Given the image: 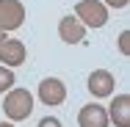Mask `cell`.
Here are the masks:
<instances>
[{"instance_id":"6da1fadb","label":"cell","mask_w":130,"mask_h":127,"mask_svg":"<svg viewBox=\"0 0 130 127\" xmlns=\"http://www.w3.org/2000/svg\"><path fill=\"white\" fill-rule=\"evenodd\" d=\"M3 111L8 116V122H22L33 113V94L28 88H8L6 100H3Z\"/></svg>"},{"instance_id":"7a4b0ae2","label":"cell","mask_w":130,"mask_h":127,"mask_svg":"<svg viewBox=\"0 0 130 127\" xmlns=\"http://www.w3.org/2000/svg\"><path fill=\"white\" fill-rule=\"evenodd\" d=\"M75 20L83 28H103L108 22V8L103 0H80L75 6Z\"/></svg>"},{"instance_id":"3957f363","label":"cell","mask_w":130,"mask_h":127,"mask_svg":"<svg viewBox=\"0 0 130 127\" xmlns=\"http://www.w3.org/2000/svg\"><path fill=\"white\" fill-rule=\"evenodd\" d=\"M25 22V6L20 0H0V33L17 30Z\"/></svg>"},{"instance_id":"277c9868","label":"cell","mask_w":130,"mask_h":127,"mask_svg":"<svg viewBox=\"0 0 130 127\" xmlns=\"http://www.w3.org/2000/svg\"><path fill=\"white\" fill-rule=\"evenodd\" d=\"M28 58V47L20 39H3L0 42V64L3 66H20Z\"/></svg>"},{"instance_id":"5b68a950","label":"cell","mask_w":130,"mask_h":127,"mask_svg":"<svg viewBox=\"0 0 130 127\" xmlns=\"http://www.w3.org/2000/svg\"><path fill=\"white\" fill-rule=\"evenodd\" d=\"M39 100L44 102L47 108L61 105V102L67 100V86H64L58 77H44V80L39 83Z\"/></svg>"},{"instance_id":"8992f818","label":"cell","mask_w":130,"mask_h":127,"mask_svg":"<svg viewBox=\"0 0 130 127\" xmlns=\"http://www.w3.org/2000/svg\"><path fill=\"white\" fill-rule=\"evenodd\" d=\"M113 86H116V80H113V75H111L108 69H94V72L89 75V91H91L97 100L113 97Z\"/></svg>"},{"instance_id":"52a82bcc","label":"cell","mask_w":130,"mask_h":127,"mask_svg":"<svg viewBox=\"0 0 130 127\" xmlns=\"http://www.w3.org/2000/svg\"><path fill=\"white\" fill-rule=\"evenodd\" d=\"M108 122L116 127H130V94H116L108 105Z\"/></svg>"},{"instance_id":"ba28073f","label":"cell","mask_w":130,"mask_h":127,"mask_svg":"<svg viewBox=\"0 0 130 127\" xmlns=\"http://www.w3.org/2000/svg\"><path fill=\"white\" fill-rule=\"evenodd\" d=\"M78 124L80 127H108V111L97 102H89L83 105L78 113Z\"/></svg>"},{"instance_id":"9c48e42d","label":"cell","mask_w":130,"mask_h":127,"mask_svg":"<svg viewBox=\"0 0 130 127\" xmlns=\"http://www.w3.org/2000/svg\"><path fill=\"white\" fill-rule=\"evenodd\" d=\"M58 36H61V42H67V44H80V42L86 39V28L80 25L75 17H64V20L58 22Z\"/></svg>"},{"instance_id":"30bf717a","label":"cell","mask_w":130,"mask_h":127,"mask_svg":"<svg viewBox=\"0 0 130 127\" xmlns=\"http://www.w3.org/2000/svg\"><path fill=\"white\" fill-rule=\"evenodd\" d=\"M14 83H17V75H14V69L0 64V94H6L8 88H14Z\"/></svg>"},{"instance_id":"8fae6325","label":"cell","mask_w":130,"mask_h":127,"mask_svg":"<svg viewBox=\"0 0 130 127\" xmlns=\"http://www.w3.org/2000/svg\"><path fill=\"white\" fill-rule=\"evenodd\" d=\"M119 50H122V55H130V30L119 33Z\"/></svg>"},{"instance_id":"7c38bea8","label":"cell","mask_w":130,"mask_h":127,"mask_svg":"<svg viewBox=\"0 0 130 127\" xmlns=\"http://www.w3.org/2000/svg\"><path fill=\"white\" fill-rule=\"evenodd\" d=\"M36 127H61V119H55V116H44V119H39V124Z\"/></svg>"},{"instance_id":"4fadbf2b","label":"cell","mask_w":130,"mask_h":127,"mask_svg":"<svg viewBox=\"0 0 130 127\" xmlns=\"http://www.w3.org/2000/svg\"><path fill=\"white\" fill-rule=\"evenodd\" d=\"M127 3L130 0H103L105 8H127Z\"/></svg>"},{"instance_id":"5bb4252c","label":"cell","mask_w":130,"mask_h":127,"mask_svg":"<svg viewBox=\"0 0 130 127\" xmlns=\"http://www.w3.org/2000/svg\"><path fill=\"white\" fill-rule=\"evenodd\" d=\"M0 127H14V122H0Z\"/></svg>"},{"instance_id":"9a60e30c","label":"cell","mask_w":130,"mask_h":127,"mask_svg":"<svg viewBox=\"0 0 130 127\" xmlns=\"http://www.w3.org/2000/svg\"><path fill=\"white\" fill-rule=\"evenodd\" d=\"M3 39H6V33H0V42H3Z\"/></svg>"}]
</instances>
